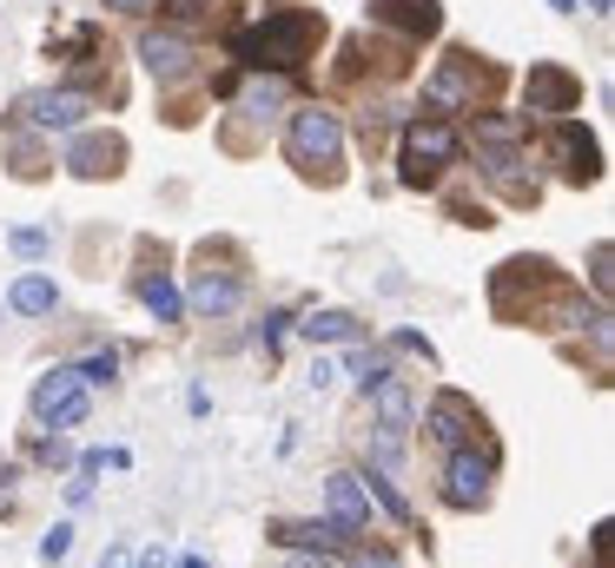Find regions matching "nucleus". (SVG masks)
Here are the masks:
<instances>
[{
    "label": "nucleus",
    "instance_id": "f257e3e1",
    "mask_svg": "<svg viewBox=\"0 0 615 568\" xmlns=\"http://www.w3.org/2000/svg\"><path fill=\"white\" fill-rule=\"evenodd\" d=\"M318 40H325V13L285 7V13H265L258 26H245V33L232 40V53L252 60V66H272V73H298V66L311 60Z\"/></svg>",
    "mask_w": 615,
    "mask_h": 568
},
{
    "label": "nucleus",
    "instance_id": "f03ea898",
    "mask_svg": "<svg viewBox=\"0 0 615 568\" xmlns=\"http://www.w3.org/2000/svg\"><path fill=\"white\" fill-rule=\"evenodd\" d=\"M285 159L305 172V179H338V165H344V119L338 112H325V106H298L291 112V126H285Z\"/></svg>",
    "mask_w": 615,
    "mask_h": 568
},
{
    "label": "nucleus",
    "instance_id": "7ed1b4c3",
    "mask_svg": "<svg viewBox=\"0 0 615 568\" xmlns=\"http://www.w3.org/2000/svg\"><path fill=\"white\" fill-rule=\"evenodd\" d=\"M464 139L444 126V119H411L404 126V185H431L444 165H457Z\"/></svg>",
    "mask_w": 615,
    "mask_h": 568
},
{
    "label": "nucleus",
    "instance_id": "20e7f679",
    "mask_svg": "<svg viewBox=\"0 0 615 568\" xmlns=\"http://www.w3.org/2000/svg\"><path fill=\"white\" fill-rule=\"evenodd\" d=\"M490 476H497V450H470V443H457L450 450V463H444V503L450 510H484L490 503Z\"/></svg>",
    "mask_w": 615,
    "mask_h": 568
},
{
    "label": "nucleus",
    "instance_id": "39448f33",
    "mask_svg": "<svg viewBox=\"0 0 615 568\" xmlns=\"http://www.w3.org/2000/svg\"><path fill=\"white\" fill-rule=\"evenodd\" d=\"M477 86H490V66H477V53H450L431 79H424V106L431 112H457L477 99Z\"/></svg>",
    "mask_w": 615,
    "mask_h": 568
},
{
    "label": "nucleus",
    "instance_id": "423d86ee",
    "mask_svg": "<svg viewBox=\"0 0 615 568\" xmlns=\"http://www.w3.org/2000/svg\"><path fill=\"white\" fill-rule=\"evenodd\" d=\"M523 106L543 112V119H563V112L583 106V79H576L570 66H556V60H537V66L523 73Z\"/></svg>",
    "mask_w": 615,
    "mask_h": 568
},
{
    "label": "nucleus",
    "instance_id": "0eeeda50",
    "mask_svg": "<svg viewBox=\"0 0 615 568\" xmlns=\"http://www.w3.org/2000/svg\"><path fill=\"white\" fill-rule=\"evenodd\" d=\"M86 112H93V99L73 93V86H40V93L20 99V119L40 126V132H73V126H86Z\"/></svg>",
    "mask_w": 615,
    "mask_h": 568
},
{
    "label": "nucleus",
    "instance_id": "6e6552de",
    "mask_svg": "<svg viewBox=\"0 0 615 568\" xmlns=\"http://www.w3.org/2000/svg\"><path fill=\"white\" fill-rule=\"evenodd\" d=\"M556 165L570 185H596L603 179V139L583 132L576 119H556Z\"/></svg>",
    "mask_w": 615,
    "mask_h": 568
},
{
    "label": "nucleus",
    "instance_id": "1a4fd4ad",
    "mask_svg": "<svg viewBox=\"0 0 615 568\" xmlns=\"http://www.w3.org/2000/svg\"><path fill=\"white\" fill-rule=\"evenodd\" d=\"M424 430H431V443H444V450H457V443H470L477 430H484V417L457 397V390H444L431 410H424Z\"/></svg>",
    "mask_w": 615,
    "mask_h": 568
},
{
    "label": "nucleus",
    "instance_id": "9d476101",
    "mask_svg": "<svg viewBox=\"0 0 615 568\" xmlns=\"http://www.w3.org/2000/svg\"><path fill=\"white\" fill-rule=\"evenodd\" d=\"M371 26H397L404 40H431L444 26L437 0H371Z\"/></svg>",
    "mask_w": 615,
    "mask_h": 568
},
{
    "label": "nucleus",
    "instance_id": "9b49d317",
    "mask_svg": "<svg viewBox=\"0 0 615 568\" xmlns=\"http://www.w3.org/2000/svg\"><path fill=\"white\" fill-rule=\"evenodd\" d=\"M139 60H146V73H152V79H185L199 53H192L179 33H166V26H146V33H139Z\"/></svg>",
    "mask_w": 615,
    "mask_h": 568
},
{
    "label": "nucleus",
    "instance_id": "f8f14e48",
    "mask_svg": "<svg viewBox=\"0 0 615 568\" xmlns=\"http://www.w3.org/2000/svg\"><path fill=\"white\" fill-rule=\"evenodd\" d=\"M325 503H331V523H338L344 536H371V496H364V483H358L351 470H338V476L325 483Z\"/></svg>",
    "mask_w": 615,
    "mask_h": 568
},
{
    "label": "nucleus",
    "instance_id": "ddd939ff",
    "mask_svg": "<svg viewBox=\"0 0 615 568\" xmlns=\"http://www.w3.org/2000/svg\"><path fill=\"white\" fill-rule=\"evenodd\" d=\"M119 159H126V139H119V132H86V139H73V152H66V165H73L79 179H113Z\"/></svg>",
    "mask_w": 615,
    "mask_h": 568
},
{
    "label": "nucleus",
    "instance_id": "4468645a",
    "mask_svg": "<svg viewBox=\"0 0 615 568\" xmlns=\"http://www.w3.org/2000/svg\"><path fill=\"white\" fill-rule=\"evenodd\" d=\"M364 397H371V410H378V430H384V437H404V430H411V390H404L391 371H384Z\"/></svg>",
    "mask_w": 615,
    "mask_h": 568
},
{
    "label": "nucleus",
    "instance_id": "2eb2a0df",
    "mask_svg": "<svg viewBox=\"0 0 615 568\" xmlns=\"http://www.w3.org/2000/svg\"><path fill=\"white\" fill-rule=\"evenodd\" d=\"M238 298H245V285L232 278V271H212V258H205V271L192 278V311H238Z\"/></svg>",
    "mask_w": 615,
    "mask_h": 568
},
{
    "label": "nucleus",
    "instance_id": "dca6fc26",
    "mask_svg": "<svg viewBox=\"0 0 615 568\" xmlns=\"http://www.w3.org/2000/svg\"><path fill=\"white\" fill-rule=\"evenodd\" d=\"M79 390H86V377H79L73 364H60V371H46V377L33 384V417L46 424V417H53V410H60L66 397H79Z\"/></svg>",
    "mask_w": 615,
    "mask_h": 568
},
{
    "label": "nucleus",
    "instance_id": "f3484780",
    "mask_svg": "<svg viewBox=\"0 0 615 568\" xmlns=\"http://www.w3.org/2000/svg\"><path fill=\"white\" fill-rule=\"evenodd\" d=\"M132 291H139V304H146V311H152L159 324H179V318H185V298L172 291V278H166V271H159V278L146 271V278L132 285Z\"/></svg>",
    "mask_w": 615,
    "mask_h": 568
},
{
    "label": "nucleus",
    "instance_id": "a211bd4d",
    "mask_svg": "<svg viewBox=\"0 0 615 568\" xmlns=\"http://www.w3.org/2000/svg\"><path fill=\"white\" fill-rule=\"evenodd\" d=\"M272 543H285V549H338L344 529L338 523H272Z\"/></svg>",
    "mask_w": 615,
    "mask_h": 568
},
{
    "label": "nucleus",
    "instance_id": "6ab92c4d",
    "mask_svg": "<svg viewBox=\"0 0 615 568\" xmlns=\"http://www.w3.org/2000/svg\"><path fill=\"white\" fill-rule=\"evenodd\" d=\"M7 304H13L20 318H46V311L60 304V291H53V278H20V285L7 291Z\"/></svg>",
    "mask_w": 615,
    "mask_h": 568
},
{
    "label": "nucleus",
    "instance_id": "aec40b11",
    "mask_svg": "<svg viewBox=\"0 0 615 568\" xmlns=\"http://www.w3.org/2000/svg\"><path fill=\"white\" fill-rule=\"evenodd\" d=\"M298 331H305L311 344H344V337L358 331V318H351V311H311V318H305Z\"/></svg>",
    "mask_w": 615,
    "mask_h": 568
},
{
    "label": "nucleus",
    "instance_id": "412c9836",
    "mask_svg": "<svg viewBox=\"0 0 615 568\" xmlns=\"http://www.w3.org/2000/svg\"><path fill=\"white\" fill-rule=\"evenodd\" d=\"M358 483H364V496H371V503H384V516H391L397 529H411V503L391 490V476H358Z\"/></svg>",
    "mask_w": 615,
    "mask_h": 568
},
{
    "label": "nucleus",
    "instance_id": "4be33fe9",
    "mask_svg": "<svg viewBox=\"0 0 615 568\" xmlns=\"http://www.w3.org/2000/svg\"><path fill=\"white\" fill-rule=\"evenodd\" d=\"M477 139H484V146H517L523 126H517L510 112H477Z\"/></svg>",
    "mask_w": 615,
    "mask_h": 568
},
{
    "label": "nucleus",
    "instance_id": "5701e85b",
    "mask_svg": "<svg viewBox=\"0 0 615 568\" xmlns=\"http://www.w3.org/2000/svg\"><path fill=\"white\" fill-rule=\"evenodd\" d=\"M285 106V86L278 79H252L245 86V112H278Z\"/></svg>",
    "mask_w": 615,
    "mask_h": 568
},
{
    "label": "nucleus",
    "instance_id": "b1692460",
    "mask_svg": "<svg viewBox=\"0 0 615 568\" xmlns=\"http://www.w3.org/2000/svg\"><path fill=\"white\" fill-rule=\"evenodd\" d=\"M73 371H79L86 384H113V377H119V357H113V351H93V357H86V364H73Z\"/></svg>",
    "mask_w": 615,
    "mask_h": 568
},
{
    "label": "nucleus",
    "instance_id": "393cba45",
    "mask_svg": "<svg viewBox=\"0 0 615 568\" xmlns=\"http://www.w3.org/2000/svg\"><path fill=\"white\" fill-rule=\"evenodd\" d=\"M86 410H93V404H86V390H79V397H66V404L46 417V430H79V424H86Z\"/></svg>",
    "mask_w": 615,
    "mask_h": 568
},
{
    "label": "nucleus",
    "instance_id": "a878e982",
    "mask_svg": "<svg viewBox=\"0 0 615 568\" xmlns=\"http://www.w3.org/2000/svg\"><path fill=\"white\" fill-rule=\"evenodd\" d=\"M7 245H13V251H20V258H40V251H46V245H53V238H46V232H40V225H20V232H13V238H7Z\"/></svg>",
    "mask_w": 615,
    "mask_h": 568
},
{
    "label": "nucleus",
    "instance_id": "bb28decb",
    "mask_svg": "<svg viewBox=\"0 0 615 568\" xmlns=\"http://www.w3.org/2000/svg\"><path fill=\"white\" fill-rule=\"evenodd\" d=\"M66 549H73V529H66V523H60V529H53V536H40V562H46V568L60 562V556H66Z\"/></svg>",
    "mask_w": 615,
    "mask_h": 568
},
{
    "label": "nucleus",
    "instance_id": "cd10ccee",
    "mask_svg": "<svg viewBox=\"0 0 615 568\" xmlns=\"http://www.w3.org/2000/svg\"><path fill=\"white\" fill-rule=\"evenodd\" d=\"M590 278H596V291L609 298V285H615V271H609V245H590Z\"/></svg>",
    "mask_w": 615,
    "mask_h": 568
},
{
    "label": "nucleus",
    "instance_id": "c85d7f7f",
    "mask_svg": "<svg viewBox=\"0 0 615 568\" xmlns=\"http://www.w3.org/2000/svg\"><path fill=\"white\" fill-rule=\"evenodd\" d=\"M285 568H344L331 549H318V556H285Z\"/></svg>",
    "mask_w": 615,
    "mask_h": 568
},
{
    "label": "nucleus",
    "instance_id": "c756f323",
    "mask_svg": "<svg viewBox=\"0 0 615 568\" xmlns=\"http://www.w3.org/2000/svg\"><path fill=\"white\" fill-rule=\"evenodd\" d=\"M331 384H338V364H331V357H318V364H311V390H331Z\"/></svg>",
    "mask_w": 615,
    "mask_h": 568
},
{
    "label": "nucleus",
    "instance_id": "7c9ffc66",
    "mask_svg": "<svg viewBox=\"0 0 615 568\" xmlns=\"http://www.w3.org/2000/svg\"><path fill=\"white\" fill-rule=\"evenodd\" d=\"M397 344H404V351H417V357H424V364H437V351H431V344H424V337H417V331H397Z\"/></svg>",
    "mask_w": 615,
    "mask_h": 568
},
{
    "label": "nucleus",
    "instance_id": "2f4dec72",
    "mask_svg": "<svg viewBox=\"0 0 615 568\" xmlns=\"http://www.w3.org/2000/svg\"><path fill=\"white\" fill-rule=\"evenodd\" d=\"M166 13L172 20H192V13H205V0H166Z\"/></svg>",
    "mask_w": 615,
    "mask_h": 568
},
{
    "label": "nucleus",
    "instance_id": "473e14b6",
    "mask_svg": "<svg viewBox=\"0 0 615 568\" xmlns=\"http://www.w3.org/2000/svg\"><path fill=\"white\" fill-rule=\"evenodd\" d=\"M358 568H397V556H384V549H364V556H358Z\"/></svg>",
    "mask_w": 615,
    "mask_h": 568
},
{
    "label": "nucleus",
    "instance_id": "72a5a7b5",
    "mask_svg": "<svg viewBox=\"0 0 615 568\" xmlns=\"http://www.w3.org/2000/svg\"><path fill=\"white\" fill-rule=\"evenodd\" d=\"M99 568H132V556H126V549H106V562Z\"/></svg>",
    "mask_w": 615,
    "mask_h": 568
},
{
    "label": "nucleus",
    "instance_id": "f704fd0d",
    "mask_svg": "<svg viewBox=\"0 0 615 568\" xmlns=\"http://www.w3.org/2000/svg\"><path fill=\"white\" fill-rule=\"evenodd\" d=\"M106 7H119V13H146L152 0H106Z\"/></svg>",
    "mask_w": 615,
    "mask_h": 568
},
{
    "label": "nucleus",
    "instance_id": "c9c22d12",
    "mask_svg": "<svg viewBox=\"0 0 615 568\" xmlns=\"http://www.w3.org/2000/svg\"><path fill=\"white\" fill-rule=\"evenodd\" d=\"M139 568H166V549H146V556H139Z\"/></svg>",
    "mask_w": 615,
    "mask_h": 568
},
{
    "label": "nucleus",
    "instance_id": "e433bc0d",
    "mask_svg": "<svg viewBox=\"0 0 615 568\" xmlns=\"http://www.w3.org/2000/svg\"><path fill=\"white\" fill-rule=\"evenodd\" d=\"M590 13H596V20H609V0H590Z\"/></svg>",
    "mask_w": 615,
    "mask_h": 568
},
{
    "label": "nucleus",
    "instance_id": "4c0bfd02",
    "mask_svg": "<svg viewBox=\"0 0 615 568\" xmlns=\"http://www.w3.org/2000/svg\"><path fill=\"white\" fill-rule=\"evenodd\" d=\"M550 7H556V13H576V0H550Z\"/></svg>",
    "mask_w": 615,
    "mask_h": 568
}]
</instances>
